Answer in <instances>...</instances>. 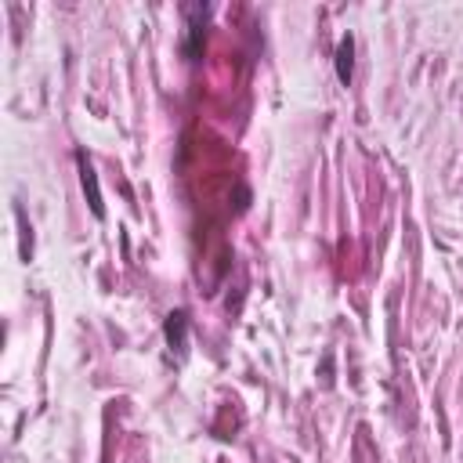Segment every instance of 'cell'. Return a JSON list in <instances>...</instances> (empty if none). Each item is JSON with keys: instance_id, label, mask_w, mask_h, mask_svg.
I'll return each instance as SVG.
<instances>
[{"instance_id": "obj_4", "label": "cell", "mask_w": 463, "mask_h": 463, "mask_svg": "<svg viewBox=\"0 0 463 463\" xmlns=\"http://www.w3.org/2000/svg\"><path fill=\"white\" fill-rule=\"evenodd\" d=\"M333 66H336V80L344 83H351V76H355V36L351 33H344L341 36V44H336V58H333Z\"/></svg>"}, {"instance_id": "obj_2", "label": "cell", "mask_w": 463, "mask_h": 463, "mask_svg": "<svg viewBox=\"0 0 463 463\" xmlns=\"http://www.w3.org/2000/svg\"><path fill=\"white\" fill-rule=\"evenodd\" d=\"M181 11H185V18H188V40H185V55H188V58H199V51H203V22H206L210 8H206V4H185Z\"/></svg>"}, {"instance_id": "obj_3", "label": "cell", "mask_w": 463, "mask_h": 463, "mask_svg": "<svg viewBox=\"0 0 463 463\" xmlns=\"http://www.w3.org/2000/svg\"><path fill=\"white\" fill-rule=\"evenodd\" d=\"M76 166H80V185H83V196H87V203H91V214L101 221L105 218V203H101V188H98L94 166H91V159L83 156V152H76Z\"/></svg>"}, {"instance_id": "obj_1", "label": "cell", "mask_w": 463, "mask_h": 463, "mask_svg": "<svg viewBox=\"0 0 463 463\" xmlns=\"http://www.w3.org/2000/svg\"><path fill=\"white\" fill-rule=\"evenodd\" d=\"M163 336H166V348H171L178 359H185L188 355V311H171L163 322Z\"/></svg>"}, {"instance_id": "obj_5", "label": "cell", "mask_w": 463, "mask_h": 463, "mask_svg": "<svg viewBox=\"0 0 463 463\" xmlns=\"http://www.w3.org/2000/svg\"><path fill=\"white\" fill-rule=\"evenodd\" d=\"M15 214H18V225H22V257L29 261V254H33V236H29V225H26V214H22V206H18Z\"/></svg>"}]
</instances>
